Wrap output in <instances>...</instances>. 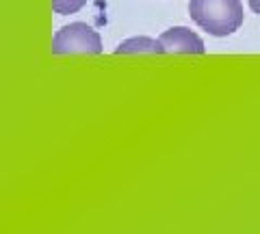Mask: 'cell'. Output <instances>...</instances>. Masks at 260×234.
<instances>
[{
	"label": "cell",
	"instance_id": "3957f363",
	"mask_svg": "<svg viewBox=\"0 0 260 234\" xmlns=\"http://www.w3.org/2000/svg\"><path fill=\"white\" fill-rule=\"evenodd\" d=\"M158 39H160L162 48H165V52H172V54H204L206 52L204 42H202L193 30L184 28V26L169 28Z\"/></svg>",
	"mask_w": 260,
	"mask_h": 234
},
{
	"label": "cell",
	"instance_id": "5b68a950",
	"mask_svg": "<svg viewBox=\"0 0 260 234\" xmlns=\"http://www.w3.org/2000/svg\"><path fill=\"white\" fill-rule=\"evenodd\" d=\"M87 5V0H52V9L61 15L76 13Z\"/></svg>",
	"mask_w": 260,
	"mask_h": 234
},
{
	"label": "cell",
	"instance_id": "7a4b0ae2",
	"mask_svg": "<svg viewBox=\"0 0 260 234\" xmlns=\"http://www.w3.org/2000/svg\"><path fill=\"white\" fill-rule=\"evenodd\" d=\"M52 54H100L102 39L85 22H74L59 28L52 37Z\"/></svg>",
	"mask_w": 260,
	"mask_h": 234
},
{
	"label": "cell",
	"instance_id": "277c9868",
	"mask_svg": "<svg viewBox=\"0 0 260 234\" xmlns=\"http://www.w3.org/2000/svg\"><path fill=\"white\" fill-rule=\"evenodd\" d=\"M137 52H150V54H162L165 48H162L160 39H152V37H130L126 42H121L115 48V54H137Z\"/></svg>",
	"mask_w": 260,
	"mask_h": 234
},
{
	"label": "cell",
	"instance_id": "8992f818",
	"mask_svg": "<svg viewBox=\"0 0 260 234\" xmlns=\"http://www.w3.org/2000/svg\"><path fill=\"white\" fill-rule=\"evenodd\" d=\"M247 5H249V9H251V11L260 15V0H247Z\"/></svg>",
	"mask_w": 260,
	"mask_h": 234
},
{
	"label": "cell",
	"instance_id": "6da1fadb",
	"mask_svg": "<svg viewBox=\"0 0 260 234\" xmlns=\"http://www.w3.org/2000/svg\"><path fill=\"white\" fill-rule=\"evenodd\" d=\"M189 15L208 35L225 37L241 28L243 5L241 0H191Z\"/></svg>",
	"mask_w": 260,
	"mask_h": 234
}]
</instances>
